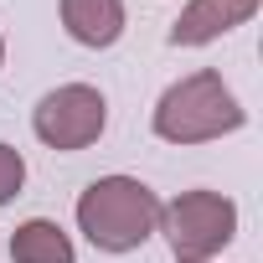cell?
Instances as JSON below:
<instances>
[{
    "instance_id": "cell-1",
    "label": "cell",
    "mask_w": 263,
    "mask_h": 263,
    "mask_svg": "<svg viewBox=\"0 0 263 263\" xmlns=\"http://www.w3.org/2000/svg\"><path fill=\"white\" fill-rule=\"evenodd\" d=\"M248 124V108L242 98L232 93V83L217 72V67H196L186 78H176L160 98H155V114H150V129L155 140L165 145H212V140H227Z\"/></svg>"
},
{
    "instance_id": "cell-2",
    "label": "cell",
    "mask_w": 263,
    "mask_h": 263,
    "mask_svg": "<svg viewBox=\"0 0 263 263\" xmlns=\"http://www.w3.org/2000/svg\"><path fill=\"white\" fill-rule=\"evenodd\" d=\"M72 217H78V232L98 253L124 258V253H140L155 237V227H160V196L140 176L114 171V176H98V181H88L78 191Z\"/></svg>"
},
{
    "instance_id": "cell-3",
    "label": "cell",
    "mask_w": 263,
    "mask_h": 263,
    "mask_svg": "<svg viewBox=\"0 0 263 263\" xmlns=\"http://www.w3.org/2000/svg\"><path fill=\"white\" fill-rule=\"evenodd\" d=\"M155 237H165L176 263H217L237 237V201L212 186H191V191L160 201Z\"/></svg>"
},
{
    "instance_id": "cell-4",
    "label": "cell",
    "mask_w": 263,
    "mask_h": 263,
    "mask_svg": "<svg viewBox=\"0 0 263 263\" xmlns=\"http://www.w3.org/2000/svg\"><path fill=\"white\" fill-rule=\"evenodd\" d=\"M103 129H108V98L93 83H57L31 108V135L57 155H78L98 145Z\"/></svg>"
},
{
    "instance_id": "cell-5",
    "label": "cell",
    "mask_w": 263,
    "mask_h": 263,
    "mask_svg": "<svg viewBox=\"0 0 263 263\" xmlns=\"http://www.w3.org/2000/svg\"><path fill=\"white\" fill-rule=\"evenodd\" d=\"M258 6H263V0H186L181 16H176L171 31H165V42H171V47H212V42H222L227 31L248 26V21L258 16Z\"/></svg>"
},
{
    "instance_id": "cell-6",
    "label": "cell",
    "mask_w": 263,
    "mask_h": 263,
    "mask_svg": "<svg viewBox=\"0 0 263 263\" xmlns=\"http://www.w3.org/2000/svg\"><path fill=\"white\" fill-rule=\"evenodd\" d=\"M57 16H62V31L88 52H108L129 26L124 0H57Z\"/></svg>"
},
{
    "instance_id": "cell-7",
    "label": "cell",
    "mask_w": 263,
    "mask_h": 263,
    "mask_svg": "<svg viewBox=\"0 0 263 263\" xmlns=\"http://www.w3.org/2000/svg\"><path fill=\"white\" fill-rule=\"evenodd\" d=\"M11 263H78V242L52 217H26L11 232Z\"/></svg>"
},
{
    "instance_id": "cell-8",
    "label": "cell",
    "mask_w": 263,
    "mask_h": 263,
    "mask_svg": "<svg viewBox=\"0 0 263 263\" xmlns=\"http://www.w3.org/2000/svg\"><path fill=\"white\" fill-rule=\"evenodd\" d=\"M21 186H26V155L0 140V206H11L21 196Z\"/></svg>"
},
{
    "instance_id": "cell-9",
    "label": "cell",
    "mask_w": 263,
    "mask_h": 263,
    "mask_svg": "<svg viewBox=\"0 0 263 263\" xmlns=\"http://www.w3.org/2000/svg\"><path fill=\"white\" fill-rule=\"evenodd\" d=\"M0 67H6V31H0Z\"/></svg>"
}]
</instances>
